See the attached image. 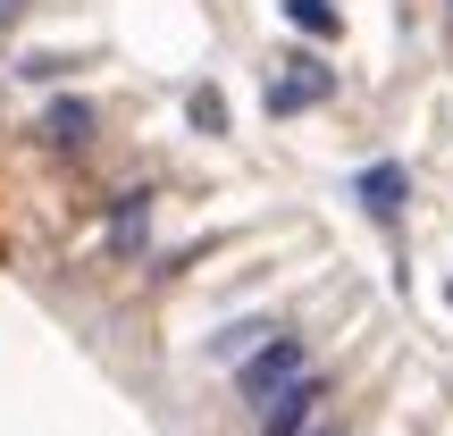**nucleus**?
I'll return each instance as SVG.
<instances>
[{
  "instance_id": "1",
  "label": "nucleus",
  "mask_w": 453,
  "mask_h": 436,
  "mask_svg": "<svg viewBox=\"0 0 453 436\" xmlns=\"http://www.w3.org/2000/svg\"><path fill=\"white\" fill-rule=\"evenodd\" d=\"M311 370H319V361H311V344L294 336V327H277V336L235 370V394H243V411H260V403H277V394H286L294 378H311Z\"/></svg>"
},
{
  "instance_id": "2",
  "label": "nucleus",
  "mask_w": 453,
  "mask_h": 436,
  "mask_svg": "<svg viewBox=\"0 0 453 436\" xmlns=\"http://www.w3.org/2000/svg\"><path fill=\"white\" fill-rule=\"evenodd\" d=\"M286 76H269V118H303V110H319V101H336V67L319 59V50H286Z\"/></svg>"
},
{
  "instance_id": "3",
  "label": "nucleus",
  "mask_w": 453,
  "mask_h": 436,
  "mask_svg": "<svg viewBox=\"0 0 453 436\" xmlns=\"http://www.w3.org/2000/svg\"><path fill=\"white\" fill-rule=\"evenodd\" d=\"M327 394H336V378H327V370L294 378L277 403H260V411H252V436H311V428H319V411H327Z\"/></svg>"
},
{
  "instance_id": "4",
  "label": "nucleus",
  "mask_w": 453,
  "mask_h": 436,
  "mask_svg": "<svg viewBox=\"0 0 453 436\" xmlns=\"http://www.w3.org/2000/svg\"><path fill=\"white\" fill-rule=\"evenodd\" d=\"M353 202H361L378 226H395V218H403V202H411V168H403V160H370V168H353Z\"/></svg>"
},
{
  "instance_id": "5",
  "label": "nucleus",
  "mask_w": 453,
  "mask_h": 436,
  "mask_svg": "<svg viewBox=\"0 0 453 436\" xmlns=\"http://www.w3.org/2000/svg\"><path fill=\"white\" fill-rule=\"evenodd\" d=\"M93 134H101V110H93L84 93H59V101L42 110V143H50V151H93Z\"/></svg>"
},
{
  "instance_id": "6",
  "label": "nucleus",
  "mask_w": 453,
  "mask_h": 436,
  "mask_svg": "<svg viewBox=\"0 0 453 436\" xmlns=\"http://www.w3.org/2000/svg\"><path fill=\"white\" fill-rule=\"evenodd\" d=\"M143 243H151V194L127 185V194H110V252L118 260H143Z\"/></svg>"
},
{
  "instance_id": "7",
  "label": "nucleus",
  "mask_w": 453,
  "mask_h": 436,
  "mask_svg": "<svg viewBox=\"0 0 453 436\" xmlns=\"http://www.w3.org/2000/svg\"><path fill=\"white\" fill-rule=\"evenodd\" d=\"M269 336H277V319H226L219 336L202 344V361H211V370H243V361H252Z\"/></svg>"
},
{
  "instance_id": "8",
  "label": "nucleus",
  "mask_w": 453,
  "mask_h": 436,
  "mask_svg": "<svg viewBox=\"0 0 453 436\" xmlns=\"http://www.w3.org/2000/svg\"><path fill=\"white\" fill-rule=\"evenodd\" d=\"M286 17H294V26L311 34V42H336V34H344V17L327 9V0H286Z\"/></svg>"
},
{
  "instance_id": "9",
  "label": "nucleus",
  "mask_w": 453,
  "mask_h": 436,
  "mask_svg": "<svg viewBox=\"0 0 453 436\" xmlns=\"http://www.w3.org/2000/svg\"><path fill=\"white\" fill-rule=\"evenodd\" d=\"M311 436H353V428H344V420H319V428H311Z\"/></svg>"
}]
</instances>
